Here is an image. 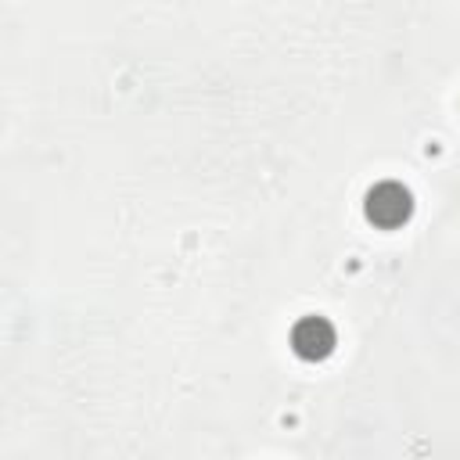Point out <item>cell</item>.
<instances>
[{
  "mask_svg": "<svg viewBox=\"0 0 460 460\" xmlns=\"http://www.w3.org/2000/svg\"><path fill=\"white\" fill-rule=\"evenodd\" d=\"M363 212H367V219H370L374 226H381V230H395V226H402V223L410 219V212H413V198H410V190H406L402 183L385 180V183H377V187L367 190Z\"/></svg>",
  "mask_w": 460,
  "mask_h": 460,
  "instance_id": "1",
  "label": "cell"
},
{
  "mask_svg": "<svg viewBox=\"0 0 460 460\" xmlns=\"http://www.w3.org/2000/svg\"><path fill=\"white\" fill-rule=\"evenodd\" d=\"M334 327L323 320V316H302L298 323H295V331H291V349H295V356H302V359H309V363H316V359H327L331 352H334Z\"/></svg>",
  "mask_w": 460,
  "mask_h": 460,
  "instance_id": "2",
  "label": "cell"
}]
</instances>
